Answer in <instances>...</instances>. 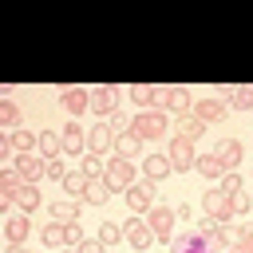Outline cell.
<instances>
[{"label":"cell","mask_w":253,"mask_h":253,"mask_svg":"<svg viewBox=\"0 0 253 253\" xmlns=\"http://www.w3.org/2000/svg\"><path fill=\"white\" fill-rule=\"evenodd\" d=\"M119 95H126V91H123V87H115V83H103V87H95V91H91V111H95L99 119H103V115L111 119V115L119 111Z\"/></svg>","instance_id":"obj_6"},{"label":"cell","mask_w":253,"mask_h":253,"mask_svg":"<svg viewBox=\"0 0 253 253\" xmlns=\"http://www.w3.org/2000/svg\"><path fill=\"white\" fill-rule=\"evenodd\" d=\"M202 210H206V217H213L217 225H229V221H233V202H229V194H221V186L202 194Z\"/></svg>","instance_id":"obj_5"},{"label":"cell","mask_w":253,"mask_h":253,"mask_svg":"<svg viewBox=\"0 0 253 253\" xmlns=\"http://www.w3.org/2000/svg\"><path fill=\"white\" fill-rule=\"evenodd\" d=\"M142 150H146V142H142L138 134H119V138H115V158H126V162H130V158H146Z\"/></svg>","instance_id":"obj_18"},{"label":"cell","mask_w":253,"mask_h":253,"mask_svg":"<svg viewBox=\"0 0 253 253\" xmlns=\"http://www.w3.org/2000/svg\"><path fill=\"white\" fill-rule=\"evenodd\" d=\"M229 107H233V111H253V83H241V87H233V95H229Z\"/></svg>","instance_id":"obj_29"},{"label":"cell","mask_w":253,"mask_h":253,"mask_svg":"<svg viewBox=\"0 0 253 253\" xmlns=\"http://www.w3.org/2000/svg\"><path fill=\"white\" fill-rule=\"evenodd\" d=\"M229 202H233V217H249V213H253V194H249V190L233 194Z\"/></svg>","instance_id":"obj_35"},{"label":"cell","mask_w":253,"mask_h":253,"mask_svg":"<svg viewBox=\"0 0 253 253\" xmlns=\"http://www.w3.org/2000/svg\"><path fill=\"white\" fill-rule=\"evenodd\" d=\"M123 241H126L134 253H146V249L154 245V229L146 225V217H138V221H126V225H123Z\"/></svg>","instance_id":"obj_8"},{"label":"cell","mask_w":253,"mask_h":253,"mask_svg":"<svg viewBox=\"0 0 253 253\" xmlns=\"http://www.w3.org/2000/svg\"><path fill=\"white\" fill-rule=\"evenodd\" d=\"M130 134H138L142 142H162L170 134V119L166 111H138L130 119Z\"/></svg>","instance_id":"obj_1"},{"label":"cell","mask_w":253,"mask_h":253,"mask_svg":"<svg viewBox=\"0 0 253 253\" xmlns=\"http://www.w3.org/2000/svg\"><path fill=\"white\" fill-rule=\"evenodd\" d=\"M115 138H119V134H115L111 126H91V130H87V154H99V158H103V154H115Z\"/></svg>","instance_id":"obj_12"},{"label":"cell","mask_w":253,"mask_h":253,"mask_svg":"<svg viewBox=\"0 0 253 253\" xmlns=\"http://www.w3.org/2000/svg\"><path fill=\"white\" fill-rule=\"evenodd\" d=\"M67 174H71V170L63 166V158H51V162H47V178H51V182H63Z\"/></svg>","instance_id":"obj_38"},{"label":"cell","mask_w":253,"mask_h":253,"mask_svg":"<svg viewBox=\"0 0 253 253\" xmlns=\"http://www.w3.org/2000/svg\"><path fill=\"white\" fill-rule=\"evenodd\" d=\"M91 182H103V174H107V158H99V154H83V166H79Z\"/></svg>","instance_id":"obj_27"},{"label":"cell","mask_w":253,"mask_h":253,"mask_svg":"<svg viewBox=\"0 0 253 253\" xmlns=\"http://www.w3.org/2000/svg\"><path fill=\"white\" fill-rule=\"evenodd\" d=\"M249 217H253V213H249Z\"/></svg>","instance_id":"obj_45"},{"label":"cell","mask_w":253,"mask_h":253,"mask_svg":"<svg viewBox=\"0 0 253 253\" xmlns=\"http://www.w3.org/2000/svg\"><path fill=\"white\" fill-rule=\"evenodd\" d=\"M63 198H75V202H83V194H87V186H91V178L83 174V170H75V174H67L63 182Z\"/></svg>","instance_id":"obj_24"},{"label":"cell","mask_w":253,"mask_h":253,"mask_svg":"<svg viewBox=\"0 0 253 253\" xmlns=\"http://www.w3.org/2000/svg\"><path fill=\"white\" fill-rule=\"evenodd\" d=\"M40 158H63V138L55 130H40Z\"/></svg>","instance_id":"obj_25"},{"label":"cell","mask_w":253,"mask_h":253,"mask_svg":"<svg viewBox=\"0 0 253 253\" xmlns=\"http://www.w3.org/2000/svg\"><path fill=\"white\" fill-rule=\"evenodd\" d=\"M174 206H162V202H154V210L146 213V225L154 229V241H162V245H170L174 241Z\"/></svg>","instance_id":"obj_4"},{"label":"cell","mask_w":253,"mask_h":253,"mask_svg":"<svg viewBox=\"0 0 253 253\" xmlns=\"http://www.w3.org/2000/svg\"><path fill=\"white\" fill-rule=\"evenodd\" d=\"M166 158H170L174 174H190V170L198 166V150H194V142L182 138V134H174V138L166 142Z\"/></svg>","instance_id":"obj_2"},{"label":"cell","mask_w":253,"mask_h":253,"mask_svg":"<svg viewBox=\"0 0 253 253\" xmlns=\"http://www.w3.org/2000/svg\"><path fill=\"white\" fill-rule=\"evenodd\" d=\"M130 253H134V249H130Z\"/></svg>","instance_id":"obj_46"},{"label":"cell","mask_w":253,"mask_h":253,"mask_svg":"<svg viewBox=\"0 0 253 253\" xmlns=\"http://www.w3.org/2000/svg\"><path fill=\"white\" fill-rule=\"evenodd\" d=\"M174 134H182V138H190V142H198L202 134H206V123L194 115V111H186V115H178V123H174Z\"/></svg>","instance_id":"obj_17"},{"label":"cell","mask_w":253,"mask_h":253,"mask_svg":"<svg viewBox=\"0 0 253 253\" xmlns=\"http://www.w3.org/2000/svg\"><path fill=\"white\" fill-rule=\"evenodd\" d=\"M99 241H103L107 249L119 245V241H123V225H119V221H103V225H99Z\"/></svg>","instance_id":"obj_34"},{"label":"cell","mask_w":253,"mask_h":253,"mask_svg":"<svg viewBox=\"0 0 253 253\" xmlns=\"http://www.w3.org/2000/svg\"><path fill=\"white\" fill-rule=\"evenodd\" d=\"M79 213H83V202H75V198L51 202V221H79Z\"/></svg>","instance_id":"obj_21"},{"label":"cell","mask_w":253,"mask_h":253,"mask_svg":"<svg viewBox=\"0 0 253 253\" xmlns=\"http://www.w3.org/2000/svg\"><path fill=\"white\" fill-rule=\"evenodd\" d=\"M162 111H174V115L194 111V107H190V87H166V103H162Z\"/></svg>","instance_id":"obj_19"},{"label":"cell","mask_w":253,"mask_h":253,"mask_svg":"<svg viewBox=\"0 0 253 253\" xmlns=\"http://www.w3.org/2000/svg\"><path fill=\"white\" fill-rule=\"evenodd\" d=\"M194 241H198V229H190V233H174V241H170V253H186Z\"/></svg>","instance_id":"obj_37"},{"label":"cell","mask_w":253,"mask_h":253,"mask_svg":"<svg viewBox=\"0 0 253 253\" xmlns=\"http://www.w3.org/2000/svg\"><path fill=\"white\" fill-rule=\"evenodd\" d=\"M75 253H107V245H103L99 237H87V241H83V245H79Z\"/></svg>","instance_id":"obj_40"},{"label":"cell","mask_w":253,"mask_h":253,"mask_svg":"<svg viewBox=\"0 0 253 253\" xmlns=\"http://www.w3.org/2000/svg\"><path fill=\"white\" fill-rule=\"evenodd\" d=\"M87 237H83V225L79 221H63V249H79Z\"/></svg>","instance_id":"obj_33"},{"label":"cell","mask_w":253,"mask_h":253,"mask_svg":"<svg viewBox=\"0 0 253 253\" xmlns=\"http://www.w3.org/2000/svg\"><path fill=\"white\" fill-rule=\"evenodd\" d=\"M40 241H43L47 249H63V221H47V225L40 229Z\"/></svg>","instance_id":"obj_28"},{"label":"cell","mask_w":253,"mask_h":253,"mask_svg":"<svg viewBox=\"0 0 253 253\" xmlns=\"http://www.w3.org/2000/svg\"><path fill=\"white\" fill-rule=\"evenodd\" d=\"M12 170H16V174H20L28 186H36L40 178H47V158H40V150H36V154H20Z\"/></svg>","instance_id":"obj_10"},{"label":"cell","mask_w":253,"mask_h":253,"mask_svg":"<svg viewBox=\"0 0 253 253\" xmlns=\"http://www.w3.org/2000/svg\"><path fill=\"white\" fill-rule=\"evenodd\" d=\"M0 126H8V130L20 126V107L12 99H0Z\"/></svg>","instance_id":"obj_31"},{"label":"cell","mask_w":253,"mask_h":253,"mask_svg":"<svg viewBox=\"0 0 253 253\" xmlns=\"http://www.w3.org/2000/svg\"><path fill=\"white\" fill-rule=\"evenodd\" d=\"M28 233H32V221H28L24 213L4 221V237H8V245H24V241H28Z\"/></svg>","instance_id":"obj_22"},{"label":"cell","mask_w":253,"mask_h":253,"mask_svg":"<svg viewBox=\"0 0 253 253\" xmlns=\"http://www.w3.org/2000/svg\"><path fill=\"white\" fill-rule=\"evenodd\" d=\"M174 217H178V221H190V206H186V202H182V206H174Z\"/></svg>","instance_id":"obj_42"},{"label":"cell","mask_w":253,"mask_h":253,"mask_svg":"<svg viewBox=\"0 0 253 253\" xmlns=\"http://www.w3.org/2000/svg\"><path fill=\"white\" fill-rule=\"evenodd\" d=\"M107 198H111V186H107V182H91L87 194H83V206H103Z\"/></svg>","instance_id":"obj_32"},{"label":"cell","mask_w":253,"mask_h":253,"mask_svg":"<svg viewBox=\"0 0 253 253\" xmlns=\"http://www.w3.org/2000/svg\"><path fill=\"white\" fill-rule=\"evenodd\" d=\"M111 130H115V134H130V119H126L123 111H115V115H111Z\"/></svg>","instance_id":"obj_39"},{"label":"cell","mask_w":253,"mask_h":253,"mask_svg":"<svg viewBox=\"0 0 253 253\" xmlns=\"http://www.w3.org/2000/svg\"><path fill=\"white\" fill-rule=\"evenodd\" d=\"M24 186H28V182H24L16 170H4V174H0V198H4V206H8V202H16V194H20Z\"/></svg>","instance_id":"obj_26"},{"label":"cell","mask_w":253,"mask_h":253,"mask_svg":"<svg viewBox=\"0 0 253 253\" xmlns=\"http://www.w3.org/2000/svg\"><path fill=\"white\" fill-rule=\"evenodd\" d=\"M8 253H32L28 245H8Z\"/></svg>","instance_id":"obj_43"},{"label":"cell","mask_w":253,"mask_h":253,"mask_svg":"<svg viewBox=\"0 0 253 253\" xmlns=\"http://www.w3.org/2000/svg\"><path fill=\"white\" fill-rule=\"evenodd\" d=\"M170 174H174V166H170L166 154H150V158H142V178H146L150 186H158V182L170 178Z\"/></svg>","instance_id":"obj_15"},{"label":"cell","mask_w":253,"mask_h":253,"mask_svg":"<svg viewBox=\"0 0 253 253\" xmlns=\"http://www.w3.org/2000/svg\"><path fill=\"white\" fill-rule=\"evenodd\" d=\"M225 253H253V237H237V241H233Z\"/></svg>","instance_id":"obj_41"},{"label":"cell","mask_w":253,"mask_h":253,"mask_svg":"<svg viewBox=\"0 0 253 253\" xmlns=\"http://www.w3.org/2000/svg\"><path fill=\"white\" fill-rule=\"evenodd\" d=\"M202 178H210V182H221V174H225V166H221V158L210 150V154H198V166H194Z\"/></svg>","instance_id":"obj_23"},{"label":"cell","mask_w":253,"mask_h":253,"mask_svg":"<svg viewBox=\"0 0 253 253\" xmlns=\"http://www.w3.org/2000/svg\"><path fill=\"white\" fill-rule=\"evenodd\" d=\"M123 198H126V210L138 213V217H146V213L154 210V186H150V182H134Z\"/></svg>","instance_id":"obj_7"},{"label":"cell","mask_w":253,"mask_h":253,"mask_svg":"<svg viewBox=\"0 0 253 253\" xmlns=\"http://www.w3.org/2000/svg\"><path fill=\"white\" fill-rule=\"evenodd\" d=\"M59 138H63V154H67V158H79V154H87V130H83L79 123H67Z\"/></svg>","instance_id":"obj_13"},{"label":"cell","mask_w":253,"mask_h":253,"mask_svg":"<svg viewBox=\"0 0 253 253\" xmlns=\"http://www.w3.org/2000/svg\"><path fill=\"white\" fill-rule=\"evenodd\" d=\"M8 138H12L16 154H36V150H40V134H32L28 126H16V130H8Z\"/></svg>","instance_id":"obj_20"},{"label":"cell","mask_w":253,"mask_h":253,"mask_svg":"<svg viewBox=\"0 0 253 253\" xmlns=\"http://www.w3.org/2000/svg\"><path fill=\"white\" fill-rule=\"evenodd\" d=\"M158 91H162V87H150V83L126 87V95H130V103H134L138 111H158Z\"/></svg>","instance_id":"obj_16"},{"label":"cell","mask_w":253,"mask_h":253,"mask_svg":"<svg viewBox=\"0 0 253 253\" xmlns=\"http://www.w3.org/2000/svg\"><path fill=\"white\" fill-rule=\"evenodd\" d=\"M40 202H43V198H40V190H36V186H24V190L16 194V206H20L24 213H36V210H40Z\"/></svg>","instance_id":"obj_30"},{"label":"cell","mask_w":253,"mask_h":253,"mask_svg":"<svg viewBox=\"0 0 253 253\" xmlns=\"http://www.w3.org/2000/svg\"><path fill=\"white\" fill-rule=\"evenodd\" d=\"M213 154L221 158V166H225V174H229V170H237V166L245 162V146H241L237 138H221V142L213 146Z\"/></svg>","instance_id":"obj_14"},{"label":"cell","mask_w":253,"mask_h":253,"mask_svg":"<svg viewBox=\"0 0 253 253\" xmlns=\"http://www.w3.org/2000/svg\"><path fill=\"white\" fill-rule=\"evenodd\" d=\"M59 107L71 119H79L83 111H91V91L87 87H59Z\"/></svg>","instance_id":"obj_9"},{"label":"cell","mask_w":253,"mask_h":253,"mask_svg":"<svg viewBox=\"0 0 253 253\" xmlns=\"http://www.w3.org/2000/svg\"><path fill=\"white\" fill-rule=\"evenodd\" d=\"M103 182L111 186V194H126L130 186H134V162H126V158H107V174H103Z\"/></svg>","instance_id":"obj_3"},{"label":"cell","mask_w":253,"mask_h":253,"mask_svg":"<svg viewBox=\"0 0 253 253\" xmlns=\"http://www.w3.org/2000/svg\"><path fill=\"white\" fill-rule=\"evenodd\" d=\"M59 253H75V249H59Z\"/></svg>","instance_id":"obj_44"},{"label":"cell","mask_w":253,"mask_h":253,"mask_svg":"<svg viewBox=\"0 0 253 253\" xmlns=\"http://www.w3.org/2000/svg\"><path fill=\"white\" fill-rule=\"evenodd\" d=\"M225 111H229V107H225V99H217V95H206V99H198V103H194V115H198L206 126L221 123V119H225Z\"/></svg>","instance_id":"obj_11"},{"label":"cell","mask_w":253,"mask_h":253,"mask_svg":"<svg viewBox=\"0 0 253 253\" xmlns=\"http://www.w3.org/2000/svg\"><path fill=\"white\" fill-rule=\"evenodd\" d=\"M241 190H245V178H241L237 170L221 174V194H229V198H233V194H241Z\"/></svg>","instance_id":"obj_36"}]
</instances>
